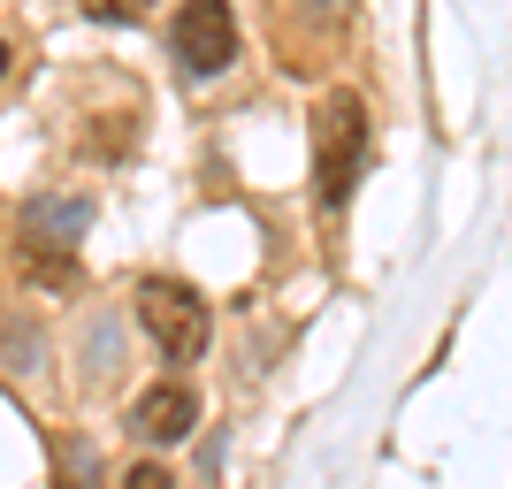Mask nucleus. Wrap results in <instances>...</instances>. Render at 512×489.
<instances>
[{
	"mask_svg": "<svg viewBox=\"0 0 512 489\" xmlns=\"http://www.w3.org/2000/svg\"><path fill=\"white\" fill-rule=\"evenodd\" d=\"M360 153H367V107L360 92H329L314 107V199L321 214H337L360 184Z\"/></svg>",
	"mask_w": 512,
	"mask_h": 489,
	"instance_id": "nucleus-1",
	"label": "nucleus"
},
{
	"mask_svg": "<svg viewBox=\"0 0 512 489\" xmlns=\"http://www.w3.org/2000/svg\"><path fill=\"white\" fill-rule=\"evenodd\" d=\"M138 321H146V337L161 344L169 367H192L199 352H207V337H214L207 298H199L192 283H176V276H153L146 291H138Z\"/></svg>",
	"mask_w": 512,
	"mask_h": 489,
	"instance_id": "nucleus-2",
	"label": "nucleus"
},
{
	"mask_svg": "<svg viewBox=\"0 0 512 489\" xmlns=\"http://www.w3.org/2000/svg\"><path fill=\"white\" fill-rule=\"evenodd\" d=\"M176 62L192 69V77H222V69L237 62V16H230V0H184L176 8Z\"/></svg>",
	"mask_w": 512,
	"mask_h": 489,
	"instance_id": "nucleus-3",
	"label": "nucleus"
},
{
	"mask_svg": "<svg viewBox=\"0 0 512 489\" xmlns=\"http://www.w3.org/2000/svg\"><path fill=\"white\" fill-rule=\"evenodd\" d=\"M199 428V390L192 383H153V390H138V405H130V436H138V444H184V436H192Z\"/></svg>",
	"mask_w": 512,
	"mask_h": 489,
	"instance_id": "nucleus-4",
	"label": "nucleus"
},
{
	"mask_svg": "<svg viewBox=\"0 0 512 489\" xmlns=\"http://www.w3.org/2000/svg\"><path fill=\"white\" fill-rule=\"evenodd\" d=\"M85 222H92V207H85V199H62V207H54V199H39V207H31V237H39V230H54V237L69 245V237L85 230Z\"/></svg>",
	"mask_w": 512,
	"mask_h": 489,
	"instance_id": "nucleus-5",
	"label": "nucleus"
},
{
	"mask_svg": "<svg viewBox=\"0 0 512 489\" xmlns=\"http://www.w3.org/2000/svg\"><path fill=\"white\" fill-rule=\"evenodd\" d=\"M123 489H176V474L161 467V459H138V467L123 474Z\"/></svg>",
	"mask_w": 512,
	"mask_h": 489,
	"instance_id": "nucleus-6",
	"label": "nucleus"
},
{
	"mask_svg": "<svg viewBox=\"0 0 512 489\" xmlns=\"http://www.w3.org/2000/svg\"><path fill=\"white\" fill-rule=\"evenodd\" d=\"M85 8H92L100 23H138V16L153 8V0H85Z\"/></svg>",
	"mask_w": 512,
	"mask_h": 489,
	"instance_id": "nucleus-7",
	"label": "nucleus"
},
{
	"mask_svg": "<svg viewBox=\"0 0 512 489\" xmlns=\"http://www.w3.org/2000/svg\"><path fill=\"white\" fill-rule=\"evenodd\" d=\"M8 69H16V46L0 39V85H8Z\"/></svg>",
	"mask_w": 512,
	"mask_h": 489,
	"instance_id": "nucleus-8",
	"label": "nucleus"
}]
</instances>
